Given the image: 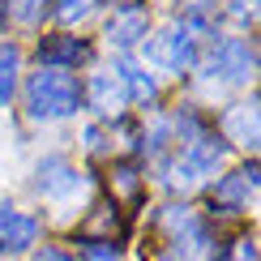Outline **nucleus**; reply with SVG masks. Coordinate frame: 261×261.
Instances as JSON below:
<instances>
[{
	"label": "nucleus",
	"instance_id": "1",
	"mask_svg": "<svg viewBox=\"0 0 261 261\" xmlns=\"http://www.w3.org/2000/svg\"><path fill=\"white\" fill-rule=\"evenodd\" d=\"M26 107L35 120H64V116H77L82 107V90L77 77L69 69H47L43 64L39 73H30L26 82Z\"/></svg>",
	"mask_w": 261,
	"mask_h": 261
},
{
	"label": "nucleus",
	"instance_id": "2",
	"mask_svg": "<svg viewBox=\"0 0 261 261\" xmlns=\"http://www.w3.org/2000/svg\"><path fill=\"white\" fill-rule=\"evenodd\" d=\"M227 159V141L223 137H210V133H193L184 141V150L167 163V184L171 189H197L223 167Z\"/></svg>",
	"mask_w": 261,
	"mask_h": 261
},
{
	"label": "nucleus",
	"instance_id": "3",
	"mask_svg": "<svg viewBox=\"0 0 261 261\" xmlns=\"http://www.w3.org/2000/svg\"><path fill=\"white\" fill-rule=\"evenodd\" d=\"M35 189H39L43 201L69 205L73 197H86V193H90V180H86L73 163H64V159H43L39 176H35Z\"/></svg>",
	"mask_w": 261,
	"mask_h": 261
},
{
	"label": "nucleus",
	"instance_id": "4",
	"mask_svg": "<svg viewBox=\"0 0 261 261\" xmlns=\"http://www.w3.org/2000/svg\"><path fill=\"white\" fill-rule=\"evenodd\" d=\"M141 47H146V56L159 64V69H171V73H180V69H189L193 60H197V47H193V35H189V26H163L154 39H141Z\"/></svg>",
	"mask_w": 261,
	"mask_h": 261
},
{
	"label": "nucleus",
	"instance_id": "5",
	"mask_svg": "<svg viewBox=\"0 0 261 261\" xmlns=\"http://www.w3.org/2000/svg\"><path fill=\"white\" fill-rule=\"evenodd\" d=\"M163 223H167V231H171V261H201L205 257L210 236H205V227H201V219L193 210L171 205V210L163 214Z\"/></svg>",
	"mask_w": 261,
	"mask_h": 261
},
{
	"label": "nucleus",
	"instance_id": "6",
	"mask_svg": "<svg viewBox=\"0 0 261 261\" xmlns=\"http://www.w3.org/2000/svg\"><path fill=\"white\" fill-rule=\"evenodd\" d=\"M205 69L219 73L223 82H248L253 69H257V56H253V47H248L244 39H223V43H214Z\"/></svg>",
	"mask_w": 261,
	"mask_h": 261
},
{
	"label": "nucleus",
	"instance_id": "7",
	"mask_svg": "<svg viewBox=\"0 0 261 261\" xmlns=\"http://www.w3.org/2000/svg\"><path fill=\"white\" fill-rule=\"evenodd\" d=\"M86 99H90V107L103 116V120H112V116H120L128 107V90L120 82V73L107 69V73H94L90 86H86Z\"/></svg>",
	"mask_w": 261,
	"mask_h": 261
},
{
	"label": "nucleus",
	"instance_id": "8",
	"mask_svg": "<svg viewBox=\"0 0 261 261\" xmlns=\"http://www.w3.org/2000/svg\"><path fill=\"white\" fill-rule=\"evenodd\" d=\"M253 193H257V167L248 163L244 171H236V176H227V180L214 184V210H223V214H240V210H248Z\"/></svg>",
	"mask_w": 261,
	"mask_h": 261
},
{
	"label": "nucleus",
	"instance_id": "9",
	"mask_svg": "<svg viewBox=\"0 0 261 261\" xmlns=\"http://www.w3.org/2000/svg\"><path fill=\"white\" fill-rule=\"evenodd\" d=\"M39 240V219L30 214H17V210H0V253H21Z\"/></svg>",
	"mask_w": 261,
	"mask_h": 261
},
{
	"label": "nucleus",
	"instance_id": "10",
	"mask_svg": "<svg viewBox=\"0 0 261 261\" xmlns=\"http://www.w3.org/2000/svg\"><path fill=\"white\" fill-rule=\"evenodd\" d=\"M86 56H90V47H86L82 39H47L39 43V60L47 64V69H69V64H82Z\"/></svg>",
	"mask_w": 261,
	"mask_h": 261
},
{
	"label": "nucleus",
	"instance_id": "11",
	"mask_svg": "<svg viewBox=\"0 0 261 261\" xmlns=\"http://www.w3.org/2000/svg\"><path fill=\"white\" fill-rule=\"evenodd\" d=\"M223 133L227 141H240V146H257V103H236L223 120Z\"/></svg>",
	"mask_w": 261,
	"mask_h": 261
},
{
	"label": "nucleus",
	"instance_id": "12",
	"mask_svg": "<svg viewBox=\"0 0 261 261\" xmlns=\"http://www.w3.org/2000/svg\"><path fill=\"white\" fill-rule=\"evenodd\" d=\"M116 73H120V82H124V90H128V103H154V94H159V86L154 77H150L146 69H137L133 60H116Z\"/></svg>",
	"mask_w": 261,
	"mask_h": 261
},
{
	"label": "nucleus",
	"instance_id": "13",
	"mask_svg": "<svg viewBox=\"0 0 261 261\" xmlns=\"http://www.w3.org/2000/svg\"><path fill=\"white\" fill-rule=\"evenodd\" d=\"M107 39L116 43V47H133V43L146 39V13L141 9H128V13H120L107 26Z\"/></svg>",
	"mask_w": 261,
	"mask_h": 261
},
{
	"label": "nucleus",
	"instance_id": "14",
	"mask_svg": "<svg viewBox=\"0 0 261 261\" xmlns=\"http://www.w3.org/2000/svg\"><path fill=\"white\" fill-rule=\"evenodd\" d=\"M17 69H21V51L13 43H0V107H9L17 90Z\"/></svg>",
	"mask_w": 261,
	"mask_h": 261
},
{
	"label": "nucleus",
	"instance_id": "15",
	"mask_svg": "<svg viewBox=\"0 0 261 261\" xmlns=\"http://www.w3.org/2000/svg\"><path fill=\"white\" fill-rule=\"evenodd\" d=\"M47 5H51V0H13V13H17V21L35 26V21L47 13Z\"/></svg>",
	"mask_w": 261,
	"mask_h": 261
},
{
	"label": "nucleus",
	"instance_id": "16",
	"mask_svg": "<svg viewBox=\"0 0 261 261\" xmlns=\"http://www.w3.org/2000/svg\"><path fill=\"white\" fill-rule=\"evenodd\" d=\"M94 5H99V0H60V21H64V26H73V21H82Z\"/></svg>",
	"mask_w": 261,
	"mask_h": 261
},
{
	"label": "nucleus",
	"instance_id": "17",
	"mask_svg": "<svg viewBox=\"0 0 261 261\" xmlns=\"http://www.w3.org/2000/svg\"><path fill=\"white\" fill-rule=\"evenodd\" d=\"M86 261H124V257L116 253L112 244H99V240H94V244H86Z\"/></svg>",
	"mask_w": 261,
	"mask_h": 261
},
{
	"label": "nucleus",
	"instance_id": "18",
	"mask_svg": "<svg viewBox=\"0 0 261 261\" xmlns=\"http://www.w3.org/2000/svg\"><path fill=\"white\" fill-rule=\"evenodd\" d=\"M253 257H257L253 240H240V248H236V261H253Z\"/></svg>",
	"mask_w": 261,
	"mask_h": 261
},
{
	"label": "nucleus",
	"instance_id": "19",
	"mask_svg": "<svg viewBox=\"0 0 261 261\" xmlns=\"http://www.w3.org/2000/svg\"><path fill=\"white\" fill-rule=\"evenodd\" d=\"M231 13L236 17H253V0H231Z\"/></svg>",
	"mask_w": 261,
	"mask_h": 261
},
{
	"label": "nucleus",
	"instance_id": "20",
	"mask_svg": "<svg viewBox=\"0 0 261 261\" xmlns=\"http://www.w3.org/2000/svg\"><path fill=\"white\" fill-rule=\"evenodd\" d=\"M35 261H69V257H64V253H56V248H47V253H39Z\"/></svg>",
	"mask_w": 261,
	"mask_h": 261
}]
</instances>
